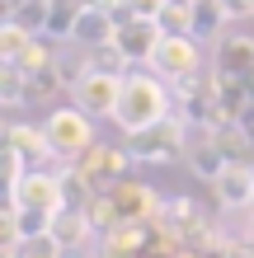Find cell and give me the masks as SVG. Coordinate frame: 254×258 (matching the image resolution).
<instances>
[{
  "label": "cell",
  "instance_id": "3957f363",
  "mask_svg": "<svg viewBox=\"0 0 254 258\" xmlns=\"http://www.w3.org/2000/svg\"><path fill=\"white\" fill-rule=\"evenodd\" d=\"M10 202L24 211V216H38V221H57L66 211V188H62V174H47V169H33L19 188H10Z\"/></svg>",
  "mask_w": 254,
  "mask_h": 258
},
{
  "label": "cell",
  "instance_id": "603a6c76",
  "mask_svg": "<svg viewBox=\"0 0 254 258\" xmlns=\"http://www.w3.org/2000/svg\"><path fill=\"white\" fill-rule=\"evenodd\" d=\"M184 5H193V0H184Z\"/></svg>",
  "mask_w": 254,
  "mask_h": 258
},
{
  "label": "cell",
  "instance_id": "2e32d148",
  "mask_svg": "<svg viewBox=\"0 0 254 258\" xmlns=\"http://www.w3.org/2000/svg\"><path fill=\"white\" fill-rule=\"evenodd\" d=\"M0 103L5 108H24V103H33L28 99V75L19 71V66H0Z\"/></svg>",
  "mask_w": 254,
  "mask_h": 258
},
{
  "label": "cell",
  "instance_id": "8992f818",
  "mask_svg": "<svg viewBox=\"0 0 254 258\" xmlns=\"http://www.w3.org/2000/svg\"><path fill=\"white\" fill-rule=\"evenodd\" d=\"M151 71L160 75L165 85H184L202 71V52H198V38H160V47L151 56Z\"/></svg>",
  "mask_w": 254,
  "mask_h": 258
},
{
  "label": "cell",
  "instance_id": "5b68a950",
  "mask_svg": "<svg viewBox=\"0 0 254 258\" xmlns=\"http://www.w3.org/2000/svg\"><path fill=\"white\" fill-rule=\"evenodd\" d=\"M127 164H132L127 146H99V141H94V146H89L76 164H71V169H80V174H85V183L94 188V192H109V188L123 183Z\"/></svg>",
  "mask_w": 254,
  "mask_h": 258
},
{
  "label": "cell",
  "instance_id": "ba28073f",
  "mask_svg": "<svg viewBox=\"0 0 254 258\" xmlns=\"http://www.w3.org/2000/svg\"><path fill=\"white\" fill-rule=\"evenodd\" d=\"M160 24L156 19H118V33H113V47L127 56V66H151V56L160 47Z\"/></svg>",
  "mask_w": 254,
  "mask_h": 258
},
{
  "label": "cell",
  "instance_id": "6da1fadb",
  "mask_svg": "<svg viewBox=\"0 0 254 258\" xmlns=\"http://www.w3.org/2000/svg\"><path fill=\"white\" fill-rule=\"evenodd\" d=\"M170 89H174V85H165L151 66H146V71H127V80H123V99H118L113 122L123 127L127 136H132V132L156 127V122H165V117L174 113V94H170Z\"/></svg>",
  "mask_w": 254,
  "mask_h": 258
},
{
  "label": "cell",
  "instance_id": "8fae6325",
  "mask_svg": "<svg viewBox=\"0 0 254 258\" xmlns=\"http://www.w3.org/2000/svg\"><path fill=\"white\" fill-rule=\"evenodd\" d=\"M212 71L226 75V80H254V38H245V33L221 38L217 56H212Z\"/></svg>",
  "mask_w": 254,
  "mask_h": 258
},
{
  "label": "cell",
  "instance_id": "277c9868",
  "mask_svg": "<svg viewBox=\"0 0 254 258\" xmlns=\"http://www.w3.org/2000/svg\"><path fill=\"white\" fill-rule=\"evenodd\" d=\"M184 117L170 113L165 122H156V127H146V132H132L127 136V155L137 160V164H165L174 160L179 150H184Z\"/></svg>",
  "mask_w": 254,
  "mask_h": 258
},
{
  "label": "cell",
  "instance_id": "7402d4cb",
  "mask_svg": "<svg viewBox=\"0 0 254 258\" xmlns=\"http://www.w3.org/2000/svg\"><path fill=\"white\" fill-rule=\"evenodd\" d=\"M245 239H249V244H254V211H249V230H245Z\"/></svg>",
  "mask_w": 254,
  "mask_h": 258
},
{
  "label": "cell",
  "instance_id": "30bf717a",
  "mask_svg": "<svg viewBox=\"0 0 254 258\" xmlns=\"http://www.w3.org/2000/svg\"><path fill=\"white\" fill-rule=\"evenodd\" d=\"M212 188L226 211H254V160H231Z\"/></svg>",
  "mask_w": 254,
  "mask_h": 258
},
{
  "label": "cell",
  "instance_id": "52a82bcc",
  "mask_svg": "<svg viewBox=\"0 0 254 258\" xmlns=\"http://www.w3.org/2000/svg\"><path fill=\"white\" fill-rule=\"evenodd\" d=\"M123 80L127 75H109V71H85L80 85L71 89L76 103L89 113V117H113L118 113V99H123Z\"/></svg>",
  "mask_w": 254,
  "mask_h": 258
},
{
  "label": "cell",
  "instance_id": "ac0fdd59",
  "mask_svg": "<svg viewBox=\"0 0 254 258\" xmlns=\"http://www.w3.org/2000/svg\"><path fill=\"white\" fill-rule=\"evenodd\" d=\"M33 38H38L33 28H24L19 19H5V24H0V61H19L24 47H28Z\"/></svg>",
  "mask_w": 254,
  "mask_h": 258
},
{
  "label": "cell",
  "instance_id": "ffe728a7",
  "mask_svg": "<svg viewBox=\"0 0 254 258\" xmlns=\"http://www.w3.org/2000/svg\"><path fill=\"white\" fill-rule=\"evenodd\" d=\"M19 258H66V244L52 230H38V235H28L19 244Z\"/></svg>",
  "mask_w": 254,
  "mask_h": 258
},
{
  "label": "cell",
  "instance_id": "44dd1931",
  "mask_svg": "<svg viewBox=\"0 0 254 258\" xmlns=\"http://www.w3.org/2000/svg\"><path fill=\"white\" fill-rule=\"evenodd\" d=\"M221 10H226V19H254V0H221Z\"/></svg>",
  "mask_w": 254,
  "mask_h": 258
},
{
  "label": "cell",
  "instance_id": "4fadbf2b",
  "mask_svg": "<svg viewBox=\"0 0 254 258\" xmlns=\"http://www.w3.org/2000/svg\"><path fill=\"white\" fill-rule=\"evenodd\" d=\"M226 10L221 0H193V38L198 42H221L226 38Z\"/></svg>",
  "mask_w": 254,
  "mask_h": 258
},
{
  "label": "cell",
  "instance_id": "7c38bea8",
  "mask_svg": "<svg viewBox=\"0 0 254 258\" xmlns=\"http://www.w3.org/2000/svg\"><path fill=\"white\" fill-rule=\"evenodd\" d=\"M113 33H118V10L89 0V5H80L76 38H71V42H80V47H104V42H113Z\"/></svg>",
  "mask_w": 254,
  "mask_h": 258
},
{
  "label": "cell",
  "instance_id": "9a60e30c",
  "mask_svg": "<svg viewBox=\"0 0 254 258\" xmlns=\"http://www.w3.org/2000/svg\"><path fill=\"white\" fill-rule=\"evenodd\" d=\"M5 146H14V150H24V155L33 160V169H38V160H42V155L52 160V146H47V132H42V127H33V122H10V132H5Z\"/></svg>",
  "mask_w": 254,
  "mask_h": 258
},
{
  "label": "cell",
  "instance_id": "5bb4252c",
  "mask_svg": "<svg viewBox=\"0 0 254 258\" xmlns=\"http://www.w3.org/2000/svg\"><path fill=\"white\" fill-rule=\"evenodd\" d=\"M52 235L66 244V253H71V249H85L89 239H94V221H89V211H71V207H66L62 216L52 221Z\"/></svg>",
  "mask_w": 254,
  "mask_h": 258
},
{
  "label": "cell",
  "instance_id": "7a4b0ae2",
  "mask_svg": "<svg viewBox=\"0 0 254 258\" xmlns=\"http://www.w3.org/2000/svg\"><path fill=\"white\" fill-rule=\"evenodd\" d=\"M42 132H47L52 160H62V164H76L85 150L94 146V117H89L80 103L52 108V113H47V122H42Z\"/></svg>",
  "mask_w": 254,
  "mask_h": 258
},
{
  "label": "cell",
  "instance_id": "d6986e66",
  "mask_svg": "<svg viewBox=\"0 0 254 258\" xmlns=\"http://www.w3.org/2000/svg\"><path fill=\"white\" fill-rule=\"evenodd\" d=\"M52 61H57V47H47V42H42V33H38V38L24 47V56H19V61H10V66H19L24 75H38V71H47Z\"/></svg>",
  "mask_w": 254,
  "mask_h": 258
},
{
  "label": "cell",
  "instance_id": "e0dca14e",
  "mask_svg": "<svg viewBox=\"0 0 254 258\" xmlns=\"http://www.w3.org/2000/svg\"><path fill=\"white\" fill-rule=\"evenodd\" d=\"M160 33L165 38H193V5H184V0H170L165 10H160Z\"/></svg>",
  "mask_w": 254,
  "mask_h": 258
},
{
  "label": "cell",
  "instance_id": "9c48e42d",
  "mask_svg": "<svg viewBox=\"0 0 254 258\" xmlns=\"http://www.w3.org/2000/svg\"><path fill=\"white\" fill-rule=\"evenodd\" d=\"M113 197V211H118V225H156V211H160V197L146 188V183H132L123 178L118 188H109Z\"/></svg>",
  "mask_w": 254,
  "mask_h": 258
}]
</instances>
